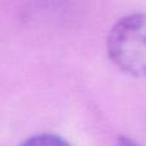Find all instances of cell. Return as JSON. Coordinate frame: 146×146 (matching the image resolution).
<instances>
[{
    "label": "cell",
    "mask_w": 146,
    "mask_h": 146,
    "mask_svg": "<svg viewBox=\"0 0 146 146\" xmlns=\"http://www.w3.org/2000/svg\"><path fill=\"white\" fill-rule=\"evenodd\" d=\"M21 146H72L63 137L54 133H38L27 139Z\"/></svg>",
    "instance_id": "2"
},
{
    "label": "cell",
    "mask_w": 146,
    "mask_h": 146,
    "mask_svg": "<svg viewBox=\"0 0 146 146\" xmlns=\"http://www.w3.org/2000/svg\"><path fill=\"white\" fill-rule=\"evenodd\" d=\"M118 146H141L140 144H137L136 141H133L132 139L126 136H121L118 139Z\"/></svg>",
    "instance_id": "3"
},
{
    "label": "cell",
    "mask_w": 146,
    "mask_h": 146,
    "mask_svg": "<svg viewBox=\"0 0 146 146\" xmlns=\"http://www.w3.org/2000/svg\"><path fill=\"white\" fill-rule=\"evenodd\" d=\"M106 50L113 64L133 77H146V13H132L111 27Z\"/></svg>",
    "instance_id": "1"
}]
</instances>
